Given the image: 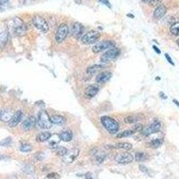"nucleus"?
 I'll list each match as a JSON object with an SVG mask.
<instances>
[{"instance_id": "4c0bfd02", "label": "nucleus", "mask_w": 179, "mask_h": 179, "mask_svg": "<svg viewBox=\"0 0 179 179\" xmlns=\"http://www.w3.org/2000/svg\"><path fill=\"white\" fill-rule=\"evenodd\" d=\"M152 49L155 50V52H156L157 54H160V50L158 49V47H157V46H152Z\"/></svg>"}, {"instance_id": "423d86ee", "label": "nucleus", "mask_w": 179, "mask_h": 179, "mask_svg": "<svg viewBox=\"0 0 179 179\" xmlns=\"http://www.w3.org/2000/svg\"><path fill=\"white\" fill-rule=\"evenodd\" d=\"M100 37V33L96 32V31H91L87 32L82 38V41L84 44H93L95 43Z\"/></svg>"}, {"instance_id": "2eb2a0df", "label": "nucleus", "mask_w": 179, "mask_h": 179, "mask_svg": "<svg viewBox=\"0 0 179 179\" xmlns=\"http://www.w3.org/2000/svg\"><path fill=\"white\" fill-rule=\"evenodd\" d=\"M112 76V73L109 71H105V72H102L100 73L99 75L96 77V81L99 83H105L107 82Z\"/></svg>"}, {"instance_id": "6e6552de", "label": "nucleus", "mask_w": 179, "mask_h": 179, "mask_svg": "<svg viewBox=\"0 0 179 179\" xmlns=\"http://www.w3.org/2000/svg\"><path fill=\"white\" fill-rule=\"evenodd\" d=\"M161 128V123L159 121H154L152 125H148L147 127L143 128L142 130V132L143 135L145 136H148L150 135V134H152V133H155V132H158Z\"/></svg>"}, {"instance_id": "f257e3e1", "label": "nucleus", "mask_w": 179, "mask_h": 179, "mask_svg": "<svg viewBox=\"0 0 179 179\" xmlns=\"http://www.w3.org/2000/svg\"><path fill=\"white\" fill-rule=\"evenodd\" d=\"M37 124L42 129H49L52 127L53 123L51 121V117L49 116V113L46 110H40L39 112Z\"/></svg>"}, {"instance_id": "39448f33", "label": "nucleus", "mask_w": 179, "mask_h": 179, "mask_svg": "<svg viewBox=\"0 0 179 179\" xmlns=\"http://www.w3.org/2000/svg\"><path fill=\"white\" fill-rule=\"evenodd\" d=\"M115 47V43L111 40H104L99 43H97L92 47V52L94 53H99L108 49H113Z\"/></svg>"}, {"instance_id": "b1692460", "label": "nucleus", "mask_w": 179, "mask_h": 179, "mask_svg": "<svg viewBox=\"0 0 179 179\" xmlns=\"http://www.w3.org/2000/svg\"><path fill=\"white\" fill-rule=\"evenodd\" d=\"M49 139H50V141H49V147H50L51 149L57 147L58 142L61 140V139H60V135H56V134L51 135V137H50Z\"/></svg>"}, {"instance_id": "e433bc0d", "label": "nucleus", "mask_w": 179, "mask_h": 179, "mask_svg": "<svg viewBox=\"0 0 179 179\" xmlns=\"http://www.w3.org/2000/svg\"><path fill=\"white\" fill-rule=\"evenodd\" d=\"M85 179H96L94 177V175L92 174V173H88L86 175H85Z\"/></svg>"}, {"instance_id": "ea45409f", "label": "nucleus", "mask_w": 179, "mask_h": 179, "mask_svg": "<svg viewBox=\"0 0 179 179\" xmlns=\"http://www.w3.org/2000/svg\"><path fill=\"white\" fill-rule=\"evenodd\" d=\"M173 102H174V103L175 104V105H176V106H177V107L179 108V102H178V101H177L176 99H173Z\"/></svg>"}, {"instance_id": "a878e982", "label": "nucleus", "mask_w": 179, "mask_h": 179, "mask_svg": "<svg viewBox=\"0 0 179 179\" xmlns=\"http://www.w3.org/2000/svg\"><path fill=\"white\" fill-rule=\"evenodd\" d=\"M116 148H118V149H123V150H131L132 148V145L129 142H118L116 144Z\"/></svg>"}, {"instance_id": "c85d7f7f", "label": "nucleus", "mask_w": 179, "mask_h": 179, "mask_svg": "<svg viewBox=\"0 0 179 179\" xmlns=\"http://www.w3.org/2000/svg\"><path fill=\"white\" fill-rule=\"evenodd\" d=\"M170 32L173 35L179 36V22L172 24V26L170 27Z\"/></svg>"}, {"instance_id": "ddd939ff", "label": "nucleus", "mask_w": 179, "mask_h": 179, "mask_svg": "<svg viewBox=\"0 0 179 179\" xmlns=\"http://www.w3.org/2000/svg\"><path fill=\"white\" fill-rule=\"evenodd\" d=\"M83 32V26L80 23H74L72 25V30H71V32L72 35L75 38H79Z\"/></svg>"}, {"instance_id": "f8f14e48", "label": "nucleus", "mask_w": 179, "mask_h": 179, "mask_svg": "<svg viewBox=\"0 0 179 179\" xmlns=\"http://www.w3.org/2000/svg\"><path fill=\"white\" fill-rule=\"evenodd\" d=\"M133 160V156L130 153H120L116 158V161L119 164H128Z\"/></svg>"}, {"instance_id": "4468645a", "label": "nucleus", "mask_w": 179, "mask_h": 179, "mask_svg": "<svg viewBox=\"0 0 179 179\" xmlns=\"http://www.w3.org/2000/svg\"><path fill=\"white\" fill-rule=\"evenodd\" d=\"M14 115V112L12 109H6L4 110L1 111V114H0V119H1V121L3 122H9L13 116Z\"/></svg>"}, {"instance_id": "2f4dec72", "label": "nucleus", "mask_w": 179, "mask_h": 179, "mask_svg": "<svg viewBox=\"0 0 179 179\" xmlns=\"http://www.w3.org/2000/svg\"><path fill=\"white\" fill-rule=\"evenodd\" d=\"M20 150H21V152H32V147L31 145H30V144L23 143V144L21 145Z\"/></svg>"}, {"instance_id": "f03ea898", "label": "nucleus", "mask_w": 179, "mask_h": 179, "mask_svg": "<svg viewBox=\"0 0 179 179\" xmlns=\"http://www.w3.org/2000/svg\"><path fill=\"white\" fill-rule=\"evenodd\" d=\"M101 124L105 127V129L110 133H116L119 130V124L115 120L114 118L110 116H102L101 117Z\"/></svg>"}, {"instance_id": "4be33fe9", "label": "nucleus", "mask_w": 179, "mask_h": 179, "mask_svg": "<svg viewBox=\"0 0 179 179\" xmlns=\"http://www.w3.org/2000/svg\"><path fill=\"white\" fill-rule=\"evenodd\" d=\"M141 116L139 115H132V116H128L125 118V123L126 124H134V123H137L138 121L141 120Z\"/></svg>"}, {"instance_id": "72a5a7b5", "label": "nucleus", "mask_w": 179, "mask_h": 179, "mask_svg": "<svg viewBox=\"0 0 179 179\" xmlns=\"http://www.w3.org/2000/svg\"><path fill=\"white\" fill-rule=\"evenodd\" d=\"M160 1H161V0H152V1L150 2V4L152 6H159L160 5Z\"/></svg>"}, {"instance_id": "c756f323", "label": "nucleus", "mask_w": 179, "mask_h": 179, "mask_svg": "<svg viewBox=\"0 0 179 179\" xmlns=\"http://www.w3.org/2000/svg\"><path fill=\"white\" fill-rule=\"evenodd\" d=\"M163 143V140L162 139H154L150 142V146L153 149H157L159 147H160Z\"/></svg>"}, {"instance_id": "37998d69", "label": "nucleus", "mask_w": 179, "mask_h": 179, "mask_svg": "<svg viewBox=\"0 0 179 179\" xmlns=\"http://www.w3.org/2000/svg\"><path fill=\"white\" fill-rule=\"evenodd\" d=\"M176 43H177V45H178V46H179V39L176 40Z\"/></svg>"}, {"instance_id": "aec40b11", "label": "nucleus", "mask_w": 179, "mask_h": 179, "mask_svg": "<svg viewBox=\"0 0 179 179\" xmlns=\"http://www.w3.org/2000/svg\"><path fill=\"white\" fill-rule=\"evenodd\" d=\"M60 139L64 142H70L73 139V132L71 130H65L60 133Z\"/></svg>"}, {"instance_id": "a18cd8bd", "label": "nucleus", "mask_w": 179, "mask_h": 179, "mask_svg": "<svg viewBox=\"0 0 179 179\" xmlns=\"http://www.w3.org/2000/svg\"><path fill=\"white\" fill-rule=\"evenodd\" d=\"M0 159H1V158H0Z\"/></svg>"}, {"instance_id": "dca6fc26", "label": "nucleus", "mask_w": 179, "mask_h": 179, "mask_svg": "<svg viewBox=\"0 0 179 179\" xmlns=\"http://www.w3.org/2000/svg\"><path fill=\"white\" fill-rule=\"evenodd\" d=\"M166 13H167V7L164 5H159L155 9L153 16H154V17L156 19H160V18H162L164 16H165Z\"/></svg>"}, {"instance_id": "0eeeda50", "label": "nucleus", "mask_w": 179, "mask_h": 179, "mask_svg": "<svg viewBox=\"0 0 179 179\" xmlns=\"http://www.w3.org/2000/svg\"><path fill=\"white\" fill-rule=\"evenodd\" d=\"M119 54H120V50H119L118 49H116V48L110 49L101 56L100 60H101V62H109L110 60H113V59L116 58L119 56Z\"/></svg>"}, {"instance_id": "58836bf2", "label": "nucleus", "mask_w": 179, "mask_h": 179, "mask_svg": "<svg viewBox=\"0 0 179 179\" xmlns=\"http://www.w3.org/2000/svg\"><path fill=\"white\" fill-rule=\"evenodd\" d=\"M8 2V0H0V4L1 5H5Z\"/></svg>"}, {"instance_id": "1a4fd4ad", "label": "nucleus", "mask_w": 179, "mask_h": 179, "mask_svg": "<svg viewBox=\"0 0 179 179\" xmlns=\"http://www.w3.org/2000/svg\"><path fill=\"white\" fill-rule=\"evenodd\" d=\"M79 153H80L79 149H72L71 151L67 152V153L63 157V161L65 163H73L78 157Z\"/></svg>"}, {"instance_id": "6ab92c4d", "label": "nucleus", "mask_w": 179, "mask_h": 179, "mask_svg": "<svg viewBox=\"0 0 179 179\" xmlns=\"http://www.w3.org/2000/svg\"><path fill=\"white\" fill-rule=\"evenodd\" d=\"M52 134L49 132H41L38 134L37 136V142H44L48 140H49V138L51 137Z\"/></svg>"}, {"instance_id": "c9c22d12", "label": "nucleus", "mask_w": 179, "mask_h": 179, "mask_svg": "<svg viewBox=\"0 0 179 179\" xmlns=\"http://www.w3.org/2000/svg\"><path fill=\"white\" fill-rule=\"evenodd\" d=\"M165 56H166V58H167V60H168V62L170 64V65H172V66H175V64H174V62L172 61V58L169 56V55L168 54H165Z\"/></svg>"}, {"instance_id": "cd10ccee", "label": "nucleus", "mask_w": 179, "mask_h": 179, "mask_svg": "<svg viewBox=\"0 0 179 179\" xmlns=\"http://www.w3.org/2000/svg\"><path fill=\"white\" fill-rule=\"evenodd\" d=\"M134 132H134L132 129V130H126V131H124V132H120V133H118L117 135H116V137H117V138L129 137V136L132 135Z\"/></svg>"}, {"instance_id": "9d476101", "label": "nucleus", "mask_w": 179, "mask_h": 179, "mask_svg": "<svg viewBox=\"0 0 179 179\" xmlns=\"http://www.w3.org/2000/svg\"><path fill=\"white\" fill-rule=\"evenodd\" d=\"M23 112L22 110L16 111V113H14V115L13 116L11 120L8 122V125L10 127H16L23 120Z\"/></svg>"}, {"instance_id": "f3484780", "label": "nucleus", "mask_w": 179, "mask_h": 179, "mask_svg": "<svg viewBox=\"0 0 179 179\" xmlns=\"http://www.w3.org/2000/svg\"><path fill=\"white\" fill-rule=\"evenodd\" d=\"M99 92V88L95 85H90L85 89V95L89 98L94 97Z\"/></svg>"}, {"instance_id": "c03bdc74", "label": "nucleus", "mask_w": 179, "mask_h": 179, "mask_svg": "<svg viewBox=\"0 0 179 179\" xmlns=\"http://www.w3.org/2000/svg\"><path fill=\"white\" fill-rule=\"evenodd\" d=\"M0 114H1V111H0Z\"/></svg>"}, {"instance_id": "393cba45", "label": "nucleus", "mask_w": 179, "mask_h": 179, "mask_svg": "<svg viewBox=\"0 0 179 179\" xmlns=\"http://www.w3.org/2000/svg\"><path fill=\"white\" fill-rule=\"evenodd\" d=\"M149 159V156L145 152H137L135 154V160L137 162H142Z\"/></svg>"}, {"instance_id": "f704fd0d", "label": "nucleus", "mask_w": 179, "mask_h": 179, "mask_svg": "<svg viewBox=\"0 0 179 179\" xmlns=\"http://www.w3.org/2000/svg\"><path fill=\"white\" fill-rule=\"evenodd\" d=\"M99 1L100 3H102L103 5L107 6L108 7L111 8V5H110V3H109V0H99Z\"/></svg>"}, {"instance_id": "79ce46f5", "label": "nucleus", "mask_w": 179, "mask_h": 179, "mask_svg": "<svg viewBox=\"0 0 179 179\" xmlns=\"http://www.w3.org/2000/svg\"><path fill=\"white\" fill-rule=\"evenodd\" d=\"M142 1H143V2H151L152 0H142Z\"/></svg>"}, {"instance_id": "7c9ffc66", "label": "nucleus", "mask_w": 179, "mask_h": 179, "mask_svg": "<svg viewBox=\"0 0 179 179\" xmlns=\"http://www.w3.org/2000/svg\"><path fill=\"white\" fill-rule=\"evenodd\" d=\"M95 159L97 162L99 163H101L104 161V159H105L106 158V154L104 153V152H95Z\"/></svg>"}, {"instance_id": "a211bd4d", "label": "nucleus", "mask_w": 179, "mask_h": 179, "mask_svg": "<svg viewBox=\"0 0 179 179\" xmlns=\"http://www.w3.org/2000/svg\"><path fill=\"white\" fill-rule=\"evenodd\" d=\"M26 32H27V27L23 23H21L14 28V33L17 36H23L26 34Z\"/></svg>"}, {"instance_id": "bb28decb", "label": "nucleus", "mask_w": 179, "mask_h": 179, "mask_svg": "<svg viewBox=\"0 0 179 179\" xmlns=\"http://www.w3.org/2000/svg\"><path fill=\"white\" fill-rule=\"evenodd\" d=\"M101 68H102L101 66H99V65H95V66H91V67H89V68L87 69V73H88L89 74H91V75H92V74L97 73Z\"/></svg>"}, {"instance_id": "a19ab883", "label": "nucleus", "mask_w": 179, "mask_h": 179, "mask_svg": "<svg viewBox=\"0 0 179 179\" xmlns=\"http://www.w3.org/2000/svg\"><path fill=\"white\" fill-rule=\"evenodd\" d=\"M127 16H128V17H132V18H133V17H134V16H132V14H130V13H128V14H127Z\"/></svg>"}, {"instance_id": "5701e85b", "label": "nucleus", "mask_w": 179, "mask_h": 179, "mask_svg": "<svg viewBox=\"0 0 179 179\" xmlns=\"http://www.w3.org/2000/svg\"><path fill=\"white\" fill-rule=\"evenodd\" d=\"M7 41H8V32L5 31L0 33V47L1 48L5 47Z\"/></svg>"}, {"instance_id": "473e14b6", "label": "nucleus", "mask_w": 179, "mask_h": 179, "mask_svg": "<svg viewBox=\"0 0 179 179\" xmlns=\"http://www.w3.org/2000/svg\"><path fill=\"white\" fill-rule=\"evenodd\" d=\"M67 149L65 147H59L57 150H56V155L57 156H62L64 157L66 153H67Z\"/></svg>"}, {"instance_id": "7ed1b4c3", "label": "nucleus", "mask_w": 179, "mask_h": 179, "mask_svg": "<svg viewBox=\"0 0 179 179\" xmlns=\"http://www.w3.org/2000/svg\"><path fill=\"white\" fill-rule=\"evenodd\" d=\"M32 23L33 25L38 29L39 31H41L44 33H47L49 32V24L47 23V21L45 20L42 16H34L32 17Z\"/></svg>"}, {"instance_id": "412c9836", "label": "nucleus", "mask_w": 179, "mask_h": 179, "mask_svg": "<svg viewBox=\"0 0 179 179\" xmlns=\"http://www.w3.org/2000/svg\"><path fill=\"white\" fill-rule=\"evenodd\" d=\"M51 121L53 124L58 125H63L66 124V118L62 116L59 115H55L51 117Z\"/></svg>"}, {"instance_id": "20e7f679", "label": "nucleus", "mask_w": 179, "mask_h": 179, "mask_svg": "<svg viewBox=\"0 0 179 179\" xmlns=\"http://www.w3.org/2000/svg\"><path fill=\"white\" fill-rule=\"evenodd\" d=\"M68 26L66 23H62L58 26L57 30H56V36H55V39H56V41L57 43H61L63 42L66 38L67 37L68 35Z\"/></svg>"}, {"instance_id": "9b49d317", "label": "nucleus", "mask_w": 179, "mask_h": 179, "mask_svg": "<svg viewBox=\"0 0 179 179\" xmlns=\"http://www.w3.org/2000/svg\"><path fill=\"white\" fill-rule=\"evenodd\" d=\"M37 124V120L34 116H29L28 118H26L25 120L23 121V125H22V128L24 131H30L35 127Z\"/></svg>"}]
</instances>
